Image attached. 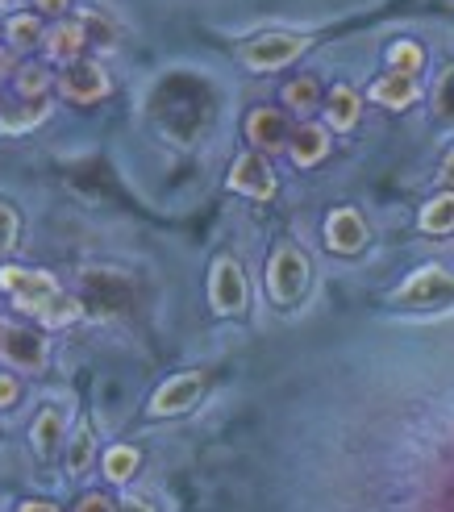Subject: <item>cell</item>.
Listing matches in <instances>:
<instances>
[{
    "label": "cell",
    "mask_w": 454,
    "mask_h": 512,
    "mask_svg": "<svg viewBox=\"0 0 454 512\" xmlns=\"http://www.w3.org/2000/svg\"><path fill=\"white\" fill-rule=\"evenodd\" d=\"M325 150H330V134H325L321 125H300V130L292 134V159H296L300 167L321 163Z\"/></svg>",
    "instance_id": "cell-14"
},
{
    "label": "cell",
    "mask_w": 454,
    "mask_h": 512,
    "mask_svg": "<svg viewBox=\"0 0 454 512\" xmlns=\"http://www.w3.org/2000/svg\"><path fill=\"white\" fill-rule=\"evenodd\" d=\"M59 88H63L67 100H80V105H88V100H100V96L109 92V75H105V67H100V63L75 59L59 75Z\"/></svg>",
    "instance_id": "cell-5"
},
{
    "label": "cell",
    "mask_w": 454,
    "mask_h": 512,
    "mask_svg": "<svg viewBox=\"0 0 454 512\" xmlns=\"http://www.w3.org/2000/svg\"><path fill=\"white\" fill-rule=\"evenodd\" d=\"M0 358H9V363L21 371H38V367H46V346L38 334H30V329L0 325Z\"/></svg>",
    "instance_id": "cell-6"
},
{
    "label": "cell",
    "mask_w": 454,
    "mask_h": 512,
    "mask_svg": "<svg viewBox=\"0 0 454 512\" xmlns=\"http://www.w3.org/2000/svg\"><path fill=\"white\" fill-rule=\"evenodd\" d=\"M0 288H5L21 313H34L38 321L46 317V309L55 304L59 296V284L42 271H21V267H0Z\"/></svg>",
    "instance_id": "cell-1"
},
{
    "label": "cell",
    "mask_w": 454,
    "mask_h": 512,
    "mask_svg": "<svg viewBox=\"0 0 454 512\" xmlns=\"http://www.w3.org/2000/svg\"><path fill=\"white\" fill-rule=\"evenodd\" d=\"M284 100H288L292 113H313V105L321 100V84L313 80V75H300V80H292L284 88Z\"/></svg>",
    "instance_id": "cell-18"
},
{
    "label": "cell",
    "mask_w": 454,
    "mask_h": 512,
    "mask_svg": "<svg viewBox=\"0 0 454 512\" xmlns=\"http://www.w3.org/2000/svg\"><path fill=\"white\" fill-rule=\"evenodd\" d=\"M80 25H84V38H88V34H96V42H100V46H109V42H113V30H109V25L100 21L96 13H84V21H80Z\"/></svg>",
    "instance_id": "cell-28"
},
{
    "label": "cell",
    "mask_w": 454,
    "mask_h": 512,
    "mask_svg": "<svg viewBox=\"0 0 454 512\" xmlns=\"http://www.w3.org/2000/svg\"><path fill=\"white\" fill-rule=\"evenodd\" d=\"M355 121H359V96H355V88L338 84L330 92V125L334 130H355Z\"/></svg>",
    "instance_id": "cell-17"
},
{
    "label": "cell",
    "mask_w": 454,
    "mask_h": 512,
    "mask_svg": "<svg viewBox=\"0 0 454 512\" xmlns=\"http://www.w3.org/2000/svg\"><path fill=\"white\" fill-rule=\"evenodd\" d=\"M417 80L413 75H405V71H392V75H384V80H375V88H371V96L380 100V105H388V109H409L413 100H417Z\"/></svg>",
    "instance_id": "cell-13"
},
{
    "label": "cell",
    "mask_w": 454,
    "mask_h": 512,
    "mask_svg": "<svg viewBox=\"0 0 454 512\" xmlns=\"http://www.w3.org/2000/svg\"><path fill=\"white\" fill-rule=\"evenodd\" d=\"M209 304L221 313V317H238L246 313V275L238 267V259L221 254L209 271Z\"/></svg>",
    "instance_id": "cell-3"
},
{
    "label": "cell",
    "mask_w": 454,
    "mask_h": 512,
    "mask_svg": "<svg viewBox=\"0 0 454 512\" xmlns=\"http://www.w3.org/2000/svg\"><path fill=\"white\" fill-rule=\"evenodd\" d=\"M434 109H438L446 121H454V67L442 71V80H438V88H434Z\"/></svg>",
    "instance_id": "cell-24"
},
{
    "label": "cell",
    "mask_w": 454,
    "mask_h": 512,
    "mask_svg": "<svg viewBox=\"0 0 454 512\" xmlns=\"http://www.w3.org/2000/svg\"><path fill=\"white\" fill-rule=\"evenodd\" d=\"M325 242L338 254H359L367 246V221L355 209H334L325 221Z\"/></svg>",
    "instance_id": "cell-10"
},
{
    "label": "cell",
    "mask_w": 454,
    "mask_h": 512,
    "mask_svg": "<svg viewBox=\"0 0 454 512\" xmlns=\"http://www.w3.org/2000/svg\"><path fill=\"white\" fill-rule=\"evenodd\" d=\"M17 400V379H9V375H0V408H9Z\"/></svg>",
    "instance_id": "cell-30"
},
{
    "label": "cell",
    "mask_w": 454,
    "mask_h": 512,
    "mask_svg": "<svg viewBox=\"0 0 454 512\" xmlns=\"http://www.w3.org/2000/svg\"><path fill=\"white\" fill-rule=\"evenodd\" d=\"M84 313V304L75 300V296H67V292H59L55 296V304L46 309V317H42V325H50V329H63V325H71L75 317Z\"/></svg>",
    "instance_id": "cell-21"
},
{
    "label": "cell",
    "mask_w": 454,
    "mask_h": 512,
    "mask_svg": "<svg viewBox=\"0 0 454 512\" xmlns=\"http://www.w3.org/2000/svg\"><path fill=\"white\" fill-rule=\"evenodd\" d=\"M46 80H50V75H46L42 67H21V75H17V92L38 100V96L46 92Z\"/></svg>",
    "instance_id": "cell-25"
},
{
    "label": "cell",
    "mask_w": 454,
    "mask_h": 512,
    "mask_svg": "<svg viewBox=\"0 0 454 512\" xmlns=\"http://www.w3.org/2000/svg\"><path fill=\"white\" fill-rule=\"evenodd\" d=\"M454 296V275L442 271V267H421L409 275V284L396 292V300L405 304H434V300H446Z\"/></svg>",
    "instance_id": "cell-8"
},
{
    "label": "cell",
    "mask_w": 454,
    "mask_h": 512,
    "mask_svg": "<svg viewBox=\"0 0 454 512\" xmlns=\"http://www.w3.org/2000/svg\"><path fill=\"white\" fill-rule=\"evenodd\" d=\"M46 117V105H42V100H38V105L34 109H21V117H5V121H0V130H5V134H17V130H30V125H38Z\"/></svg>",
    "instance_id": "cell-26"
},
{
    "label": "cell",
    "mask_w": 454,
    "mask_h": 512,
    "mask_svg": "<svg viewBox=\"0 0 454 512\" xmlns=\"http://www.w3.org/2000/svg\"><path fill=\"white\" fill-rule=\"evenodd\" d=\"M309 288V259L296 246H280L267 263V292L275 304H296Z\"/></svg>",
    "instance_id": "cell-2"
},
{
    "label": "cell",
    "mask_w": 454,
    "mask_h": 512,
    "mask_svg": "<svg viewBox=\"0 0 454 512\" xmlns=\"http://www.w3.org/2000/svg\"><path fill=\"white\" fill-rule=\"evenodd\" d=\"M388 63H392V71L417 75V71H421V63H425V50H421L417 42H396V46L388 50Z\"/></svg>",
    "instance_id": "cell-23"
},
{
    "label": "cell",
    "mask_w": 454,
    "mask_h": 512,
    "mask_svg": "<svg viewBox=\"0 0 454 512\" xmlns=\"http://www.w3.org/2000/svg\"><path fill=\"white\" fill-rule=\"evenodd\" d=\"M63 429H67V417H63V408H42V417L34 421V450L42 454V458H50L59 450V442H63Z\"/></svg>",
    "instance_id": "cell-15"
},
{
    "label": "cell",
    "mask_w": 454,
    "mask_h": 512,
    "mask_svg": "<svg viewBox=\"0 0 454 512\" xmlns=\"http://www.w3.org/2000/svg\"><path fill=\"white\" fill-rule=\"evenodd\" d=\"M117 512H155V508H150L146 500H138V496H130V500H121V508Z\"/></svg>",
    "instance_id": "cell-31"
},
{
    "label": "cell",
    "mask_w": 454,
    "mask_h": 512,
    "mask_svg": "<svg viewBox=\"0 0 454 512\" xmlns=\"http://www.w3.org/2000/svg\"><path fill=\"white\" fill-rule=\"evenodd\" d=\"M230 188L234 192H242V196H255V200H267L271 192H275V175H271V167H267V159L263 155H242L238 163H234V171H230Z\"/></svg>",
    "instance_id": "cell-9"
},
{
    "label": "cell",
    "mask_w": 454,
    "mask_h": 512,
    "mask_svg": "<svg viewBox=\"0 0 454 512\" xmlns=\"http://www.w3.org/2000/svg\"><path fill=\"white\" fill-rule=\"evenodd\" d=\"M205 392V375L200 371H184V375H171L163 388L150 396V417H180L196 404V396Z\"/></svg>",
    "instance_id": "cell-4"
},
{
    "label": "cell",
    "mask_w": 454,
    "mask_h": 512,
    "mask_svg": "<svg viewBox=\"0 0 454 512\" xmlns=\"http://www.w3.org/2000/svg\"><path fill=\"white\" fill-rule=\"evenodd\" d=\"M421 229L425 234H454V192L434 196L421 209Z\"/></svg>",
    "instance_id": "cell-16"
},
{
    "label": "cell",
    "mask_w": 454,
    "mask_h": 512,
    "mask_svg": "<svg viewBox=\"0 0 454 512\" xmlns=\"http://www.w3.org/2000/svg\"><path fill=\"white\" fill-rule=\"evenodd\" d=\"M17 512H59L55 504H42V500H30V504H21Z\"/></svg>",
    "instance_id": "cell-32"
},
{
    "label": "cell",
    "mask_w": 454,
    "mask_h": 512,
    "mask_svg": "<svg viewBox=\"0 0 454 512\" xmlns=\"http://www.w3.org/2000/svg\"><path fill=\"white\" fill-rule=\"evenodd\" d=\"M38 9H42V13H63L67 0H38Z\"/></svg>",
    "instance_id": "cell-33"
},
{
    "label": "cell",
    "mask_w": 454,
    "mask_h": 512,
    "mask_svg": "<svg viewBox=\"0 0 454 512\" xmlns=\"http://www.w3.org/2000/svg\"><path fill=\"white\" fill-rule=\"evenodd\" d=\"M75 512H117L109 496H100V492H88L80 504H75Z\"/></svg>",
    "instance_id": "cell-29"
},
{
    "label": "cell",
    "mask_w": 454,
    "mask_h": 512,
    "mask_svg": "<svg viewBox=\"0 0 454 512\" xmlns=\"http://www.w3.org/2000/svg\"><path fill=\"white\" fill-rule=\"evenodd\" d=\"M9 42H13L17 50H30V46H38V42H42V21H38L34 13H21V17H13V21H9Z\"/></svg>",
    "instance_id": "cell-20"
},
{
    "label": "cell",
    "mask_w": 454,
    "mask_h": 512,
    "mask_svg": "<svg viewBox=\"0 0 454 512\" xmlns=\"http://www.w3.org/2000/svg\"><path fill=\"white\" fill-rule=\"evenodd\" d=\"M13 242H17V213L9 204H0V254L13 250Z\"/></svg>",
    "instance_id": "cell-27"
},
{
    "label": "cell",
    "mask_w": 454,
    "mask_h": 512,
    "mask_svg": "<svg viewBox=\"0 0 454 512\" xmlns=\"http://www.w3.org/2000/svg\"><path fill=\"white\" fill-rule=\"evenodd\" d=\"M305 55V42L300 38H288V34H271V38H259L246 46V63L255 71H275V67H288L292 59Z\"/></svg>",
    "instance_id": "cell-7"
},
{
    "label": "cell",
    "mask_w": 454,
    "mask_h": 512,
    "mask_svg": "<svg viewBox=\"0 0 454 512\" xmlns=\"http://www.w3.org/2000/svg\"><path fill=\"white\" fill-rule=\"evenodd\" d=\"M246 138L259 150H284L288 146V117L275 109H255L246 117Z\"/></svg>",
    "instance_id": "cell-11"
},
{
    "label": "cell",
    "mask_w": 454,
    "mask_h": 512,
    "mask_svg": "<svg viewBox=\"0 0 454 512\" xmlns=\"http://www.w3.org/2000/svg\"><path fill=\"white\" fill-rule=\"evenodd\" d=\"M84 46H88V38H84L80 21H63V25H55V30L46 34V55L59 59V63H75Z\"/></svg>",
    "instance_id": "cell-12"
},
{
    "label": "cell",
    "mask_w": 454,
    "mask_h": 512,
    "mask_svg": "<svg viewBox=\"0 0 454 512\" xmlns=\"http://www.w3.org/2000/svg\"><path fill=\"white\" fill-rule=\"evenodd\" d=\"M92 429L88 425H80L75 429V442H71V454H67V471L71 475H84L88 471V463H92Z\"/></svg>",
    "instance_id": "cell-22"
},
{
    "label": "cell",
    "mask_w": 454,
    "mask_h": 512,
    "mask_svg": "<svg viewBox=\"0 0 454 512\" xmlns=\"http://www.w3.org/2000/svg\"><path fill=\"white\" fill-rule=\"evenodd\" d=\"M138 463H142V454H138L134 446H113V450L105 454V475H109L113 483H125V479H134Z\"/></svg>",
    "instance_id": "cell-19"
},
{
    "label": "cell",
    "mask_w": 454,
    "mask_h": 512,
    "mask_svg": "<svg viewBox=\"0 0 454 512\" xmlns=\"http://www.w3.org/2000/svg\"><path fill=\"white\" fill-rule=\"evenodd\" d=\"M442 184H450V188H454V155L442 163Z\"/></svg>",
    "instance_id": "cell-34"
}]
</instances>
